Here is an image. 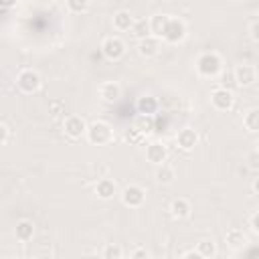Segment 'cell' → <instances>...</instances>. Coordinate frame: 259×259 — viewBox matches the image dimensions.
<instances>
[{
	"label": "cell",
	"mask_w": 259,
	"mask_h": 259,
	"mask_svg": "<svg viewBox=\"0 0 259 259\" xmlns=\"http://www.w3.org/2000/svg\"><path fill=\"white\" fill-rule=\"evenodd\" d=\"M87 140L93 146H105V144H109L113 140V130H111V125L107 121L97 119V121L89 123V127H87Z\"/></svg>",
	"instance_id": "cell-2"
},
{
	"label": "cell",
	"mask_w": 259,
	"mask_h": 259,
	"mask_svg": "<svg viewBox=\"0 0 259 259\" xmlns=\"http://www.w3.org/2000/svg\"><path fill=\"white\" fill-rule=\"evenodd\" d=\"M119 259H125V257H119Z\"/></svg>",
	"instance_id": "cell-39"
},
{
	"label": "cell",
	"mask_w": 259,
	"mask_h": 259,
	"mask_svg": "<svg viewBox=\"0 0 259 259\" xmlns=\"http://www.w3.org/2000/svg\"><path fill=\"white\" fill-rule=\"evenodd\" d=\"M245 162H247V168L259 172V152H257V150H251V152L245 156Z\"/></svg>",
	"instance_id": "cell-30"
},
{
	"label": "cell",
	"mask_w": 259,
	"mask_h": 259,
	"mask_svg": "<svg viewBox=\"0 0 259 259\" xmlns=\"http://www.w3.org/2000/svg\"><path fill=\"white\" fill-rule=\"evenodd\" d=\"M243 125L247 132L259 134V107H253L243 115Z\"/></svg>",
	"instance_id": "cell-23"
},
{
	"label": "cell",
	"mask_w": 259,
	"mask_h": 259,
	"mask_svg": "<svg viewBox=\"0 0 259 259\" xmlns=\"http://www.w3.org/2000/svg\"><path fill=\"white\" fill-rule=\"evenodd\" d=\"M134 22H136V18L127 10H117L113 14V28L115 30H132Z\"/></svg>",
	"instance_id": "cell-16"
},
{
	"label": "cell",
	"mask_w": 259,
	"mask_h": 259,
	"mask_svg": "<svg viewBox=\"0 0 259 259\" xmlns=\"http://www.w3.org/2000/svg\"><path fill=\"white\" fill-rule=\"evenodd\" d=\"M132 34H134L138 40H144V38L152 36L150 18H136V22H134V26H132Z\"/></svg>",
	"instance_id": "cell-22"
},
{
	"label": "cell",
	"mask_w": 259,
	"mask_h": 259,
	"mask_svg": "<svg viewBox=\"0 0 259 259\" xmlns=\"http://www.w3.org/2000/svg\"><path fill=\"white\" fill-rule=\"evenodd\" d=\"M225 241H227V245L231 247V249H241L245 243H247V237H245V233L241 231V229H229L227 231V235H225Z\"/></svg>",
	"instance_id": "cell-21"
},
{
	"label": "cell",
	"mask_w": 259,
	"mask_h": 259,
	"mask_svg": "<svg viewBox=\"0 0 259 259\" xmlns=\"http://www.w3.org/2000/svg\"><path fill=\"white\" fill-rule=\"evenodd\" d=\"M166 158H168V148L164 142H150L146 146V160L148 162L162 166V164H166Z\"/></svg>",
	"instance_id": "cell-10"
},
{
	"label": "cell",
	"mask_w": 259,
	"mask_h": 259,
	"mask_svg": "<svg viewBox=\"0 0 259 259\" xmlns=\"http://www.w3.org/2000/svg\"><path fill=\"white\" fill-rule=\"evenodd\" d=\"M123 138H125V142H130V144H138V142H142V140H144V136H142L134 125L123 134Z\"/></svg>",
	"instance_id": "cell-31"
},
{
	"label": "cell",
	"mask_w": 259,
	"mask_h": 259,
	"mask_svg": "<svg viewBox=\"0 0 259 259\" xmlns=\"http://www.w3.org/2000/svg\"><path fill=\"white\" fill-rule=\"evenodd\" d=\"M8 138H10V130L6 123H0V146H6L8 144Z\"/></svg>",
	"instance_id": "cell-33"
},
{
	"label": "cell",
	"mask_w": 259,
	"mask_h": 259,
	"mask_svg": "<svg viewBox=\"0 0 259 259\" xmlns=\"http://www.w3.org/2000/svg\"><path fill=\"white\" fill-rule=\"evenodd\" d=\"M156 182L158 184H164V186H168V184H172L174 180H176V170L170 166V164H162V166H158L156 168Z\"/></svg>",
	"instance_id": "cell-18"
},
{
	"label": "cell",
	"mask_w": 259,
	"mask_h": 259,
	"mask_svg": "<svg viewBox=\"0 0 259 259\" xmlns=\"http://www.w3.org/2000/svg\"><path fill=\"white\" fill-rule=\"evenodd\" d=\"M196 73L200 77H217L219 73H223V59L208 51V53H202L198 59H196Z\"/></svg>",
	"instance_id": "cell-1"
},
{
	"label": "cell",
	"mask_w": 259,
	"mask_h": 259,
	"mask_svg": "<svg viewBox=\"0 0 259 259\" xmlns=\"http://www.w3.org/2000/svg\"><path fill=\"white\" fill-rule=\"evenodd\" d=\"M162 38H164L166 42H170V45L182 42V40L186 38V24H184V20H180V18H176V16H170Z\"/></svg>",
	"instance_id": "cell-4"
},
{
	"label": "cell",
	"mask_w": 259,
	"mask_h": 259,
	"mask_svg": "<svg viewBox=\"0 0 259 259\" xmlns=\"http://www.w3.org/2000/svg\"><path fill=\"white\" fill-rule=\"evenodd\" d=\"M49 113L51 115H63L65 113V101L63 99H51L49 101Z\"/></svg>",
	"instance_id": "cell-29"
},
{
	"label": "cell",
	"mask_w": 259,
	"mask_h": 259,
	"mask_svg": "<svg viewBox=\"0 0 259 259\" xmlns=\"http://www.w3.org/2000/svg\"><path fill=\"white\" fill-rule=\"evenodd\" d=\"M158 99L154 95H142L138 101H136V109L140 115H154L158 111Z\"/></svg>",
	"instance_id": "cell-15"
},
{
	"label": "cell",
	"mask_w": 259,
	"mask_h": 259,
	"mask_svg": "<svg viewBox=\"0 0 259 259\" xmlns=\"http://www.w3.org/2000/svg\"><path fill=\"white\" fill-rule=\"evenodd\" d=\"M182 259H206V257H202L196 249H190V251H186V253H184V257H182Z\"/></svg>",
	"instance_id": "cell-35"
},
{
	"label": "cell",
	"mask_w": 259,
	"mask_h": 259,
	"mask_svg": "<svg viewBox=\"0 0 259 259\" xmlns=\"http://www.w3.org/2000/svg\"><path fill=\"white\" fill-rule=\"evenodd\" d=\"M196 144H198V132H196V130H192V127H182V130L176 134V146H178L182 152H190Z\"/></svg>",
	"instance_id": "cell-11"
},
{
	"label": "cell",
	"mask_w": 259,
	"mask_h": 259,
	"mask_svg": "<svg viewBox=\"0 0 259 259\" xmlns=\"http://www.w3.org/2000/svg\"><path fill=\"white\" fill-rule=\"evenodd\" d=\"M196 251H198L202 257L210 259V257L217 253V245H214V241H212V239H202V241H198V243H196Z\"/></svg>",
	"instance_id": "cell-25"
},
{
	"label": "cell",
	"mask_w": 259,
	"mask_h": 259,
	"mask_svg": "<svg viewBox=\"0 0 259 259\" xmlns=\"http://www.w3.org/2000/svg\"><path fill=\"white\" fill-rule=\"evenodd\" d=\"M233 73H235L237 87H249V85H253V83L257 81V71H255V67L249 65V63L237 65V67L233 69Z\"/></svg>",
	"instance_id": "cell-9"
},
{
	"label": "cell",
	"mask_w": 259,
	"mask_h": 259,
	"mask_svg": "<svg viewBox=\"0 0 259 259\" xmlns=\"http://www.w3.org/2000/svg\"><path fill=\"white\" fill-rule=\"evenodd\" d=\"M130 259H150V253L144 249V247H138L130 253Z\"/></svg>",
	"instance_id": "cell-32"
},
{
	"label": "cell",
	"mask_w": 259,
	"mask_h": 259,
	"mask_svg": "<svg viewBox=\"0 0 259 259\" xmlns=\"http://www.w3.org/2000/svg\"><path fill=\"white\" fill-rule=\"evenodd\" d=\"M115 190L117 188H115V182L111 178H101L95 184V194L99 200H111L115 196Z\"/></svg>",
	"instance_id": "cell-13"
},
{
	"label": "cell",
	"mask_w": 259,
	"mask_h": 259,
	"mask_svg": "<svg viewBox=\"0 0 259 259\" xmlns=\"http://www.w3.org/2000/svg\"><path fill=\"white\" fill-rule=\"evenodd\" d=\"M249 36H251L255 42H259V20H253V22H251V26H249Z\"/></svg>",
	"instance_id": "cell-34"
},
{
	"label": "cell",
	"mask_w": 259,
	"mask_h": 259,
	"mask_svg": "<svg viewBox=\"0 0 259 259\" xmlns=\"http://www.w3.org/2000/svg\"><path fill=\"white\" fill-rule=\"evenodd\" d=\"M134 127H136L142 136H148V134L154 130V115H138L136 121H134Z\"/></svg>",
	"instance_id": "cell-24"
},
{
	"label": "cell",
	"mask_w": 259,
	"mask_h": 259,
	"mask_svg": "<svg viewBox=\"0 0 259 259\" xmlns=\"http://www.w3.org/2000/svg\"><path fill=\"white\" fill-rule=\"evenodd\" d=\"M40 75L34 71V69H22L18 75H16V87L22 91V93H26V95H30V93H36L38 89H40Z\"/></svg>",
	"instance_id": "cell-3"
},
{
	"label": "cell",
	"mask_w": 259,
	"mask_h": 259,
	"mask_svg": "<svg viewBox=\"0 0 259 259\" xmlns=\"http://www.w3.org/2000/svg\"><path fill=\"white\" fill-rule=\"evenodd\" d=\"M65 8L69 12H73V14H83V12L89 10V2L87 0H67Z\"/></svg>",
	"instance_id": "cell-26"
},
{
	"label": "cell",
	"mask_w": 259,
	"mask_h": 259,
	"mask_svg": "<svg viewBox=\"0 0 259 259\" xmlns=\"http://www.w3.org/2000/svg\"><path fill=\"white\" fill-rule=\"evenodd\" d=\"M119 257H123V253H121V247H119V245L109 243V245H105V247H103V259H119Z\"/></svg>",
	"instance_id": "cell-28"
},
{
	"label": "cell",
	"mask_w": 259,
	"mask_h": 259,
	"mask_svg": "<svg viewBox=\"0 0 259 259\" xmlns=\"http://www.w3.org/2000/svg\"><path fill=\"white\" fill-rule=\"evenodd\" d=\"M251 188H253V192L259 196V176H257V178H253V184H251Z\"/></svg>",
	"instance_id": "cell-37"
},
{
	"label": "cell",
	"mask_w": 259,
	"mask_h": 259,
	"mask_svg": "<svg viewBox=\"0 0 259 259\" xmlns=\"http://www.w3.org/2000/svg\"><path fill=\"white\" fill-rule=\"evenodd\" d=\"M249 225H251V229H253V231H255V233L259 235V210H257V212H255V214L251 217V221H249Z\"/></svg>",
	"instance_id": "cell-36"
},
{
	"label": "cell",
	"mask_w": 259,
	"mask_h": 259,
	"mask_svg": "<svg viewBox=\"0 0 259 259\" xmlns=\"http://www.w3.org/2000/svg\"><path fill=\"white\" fill-rule=\"evenodd\" d=\"M168 20H170V16H168V14H154V16H150V30H152V36L162 38V36H164V30H166Z\"/></svg>",
	"instance_id": "cell-17"
},
{
	"label": "cell",
	"mask_w": 259,
	"mask_h": 259,
	"mask_svg": "<svg viewBox=\"0 0 259 259\" xmlns=\"http://www.w3.org/2000/svg\"><path fill=\"white\" fill-rule=\"evenodd\" d=\"M121 202L130 208H140L146 202V190L138 184H130L121 190Z\"/></svg>",
	"instance_id": "cell-8"
},
{
	"label": "cell",
	"mask_w": 259,
	"mask_h": 259,
	"mask_svg": "<svg viewBox=\"0 0 259 259\" xmlns=\"http://www.w3.org/2000/svg\"><path fill=\"white\" fill-rule=\"evenodd\" d=\"M210 105H212L217 111H229V109L235 105V95H233V91L223 89V87L212 89V91H210Z\"/></svg>",
	"instance_id": "cell-7"
},
{
	"label": "cell",
	"mask_w": 259,
	"mask_h": 259,
	"mask_svg": "<svg viewBox=\"0 0 259 259\" xmlns=\"http://www.w3.org/2000/svg\"><path fill=\"white\" fill-rule=\"evenodd\" d=\"M101 53L109 61H119L125 55V42L119 36H105L101 42Z\"/></svg>",
	"instance_id": "cell-5"
},
{
	"label": "cell",
	"mask_w": 259,
	"mask_h": 259,
	"mask_svg": "<svg viewBox=\"0 0 259 259\" xmlns=\"http://www.w3.org/2000/svg\"><path fill=\"white\" fill-rule=\"evenodd\" d=\"M221 87H223V89H229V91H233V89L237 87V81H235V73H233V69H231V71H223V73H221Z\"/></svg>",
	"instance_id": "cell-27"
},
{
	"label": "cell",
	"mask_w": 259,
	"mask_h": 259,
	"mask_svg": "<svg viewBox=\"0 0 259 259\" xmlns=\"http://www.w3.org/2000/svg\"><path fill=\"white\" fill-rule=\"evenodd\" d=\"M87 127L89 125L85 123V119L81 115H67L63 119V130L71 140H79V138L87 136Z\"/></svg>",
	"instance_id": "cell-6"
},
{
	"label": "cell",
	"mask_w": 259,
	"mask_h": 259,
	"mask_svg": "<svg viewBox=\"0 0 259 259\" xmlns=\"http://www.w3.org/2000/svg\"><path fill=\"white\" fill-rule=\"evenodd\" d=\"M255 146H257V148H255V150H257V152H259V140H257V144H255Z\"/></svg>",
	"instance_id": "cell-38"
},
{
	"label": "cell",
	"mask_w": 259,
	"mask_h": 259,
	"mask_svg": "<svg viewBox=\"0 0 259 259\" xmlns=\"http://www.w3.org/2000/svg\"><path fill=\"white\" fill-rule=\"evenodd\" d=\"M190 210L192 208H190V202L186 198H174L170 204V214L174 219H186V217H190Z\"/></svg>",
	"instance_id": "cell-19"
},
{
	"label": "cell",
	"mask_w": 259,
	"mask_h": 259,
	"mask_svg": "<svg viewBox=\"0 0 259 259\" xmlns=\"http://www.w3.org/2000/svg\"><path fill=\"white\" fill-rule=\"evenodd\" d=\"M99 97L105 103H115L121 97V85L115 81H105L99 85Z\"/></svg>",
	"instance_id": "cell-12"
},
{
	"label": "cell",
	"mask_w": 259,
	"mask_h": 259,
	"mask_svg": "<svg viewBox=\"0 0 259 259\" xmlns=\"http://www.w3.org/2000/svg\"><path fill=\"white\" fill-rule=\"evenodd\" d=\"M158 51H160V38L148 36V38H144V40H138V53H140L142 57H146V59L156 57Z\"/></svg>",
	"instance_id": "cell-14"
},
{
	"label": "cell",
	"mask_w": 259,
	"mask_h": 259,
	"mask_svg": "<svg viewBox=\"0 0 259 259\" xmlns=\"http://www.w3.org/2000/svg\"><path fill=\"white\" fill-rule=\"evenodd\" d=\"M14 235H16L18 241H30L32 235H34V225H32V221H28V219H20V221L16 223Z\"/></svg>",
	"instance_id": "cell-20"
}]
</instances>
